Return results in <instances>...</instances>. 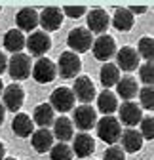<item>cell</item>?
<instances>
[{
	"instance_id": "4fadbf2b",
	"label": "cell",
	"mask_w": 154,
	"mask_h": 160,
	"mask_svg": "<svg viewBox=\"0 0 154 160\" xmlns=\"http://www.w3.org/2000/svg\"><path fill=\"white\" fill-rule=\"evenodd\" d=\"M110 25V17L103 8H93L88 13V31L89 32H97V34H105V31Z\"/></svg>"
},
{
	"instance_id": "4dcf8cb0",
	"label": "cell",
	"mask_w": 154,
	"mask_h": 160,
	"mask_svg": "<svg viewBox=\"0 0 154 160\" xmlns=\"http://www.w3.org/2000/svg\"><path fill=\"white\" fill-rule=\"evenodd\" d=\"M139 124H141V132H139L141 137L152 141V137H154V118L152 116H143Z\"/></svg>"
},
{
	"instance_id": "cb8c5ba5",
	"label": "cell",
	"mask_w": 154,
	"mask_h": 160,
	"mask_svg": "<svg viewBox=\"0 0 154 160\" xmlns=\"http://www.w3.org/2000/svg\"><path fill=\"white\" fill-rule=\"evenodd\" d=\"M53 120H55V111L51 109L50 103H40L34 112H32V122L38 124L40 128H48L53 124Z\"/></svg>"
},
{
	"instance_id": "4316f807",
	"label": "cell",
	"mask_w": 154,
	"mask_h": 160,
	"mask_svg": "<svg viewBox=\"0 0 154 160\" xmlns=\"http://www.w3.org/2000/svg\"><path fill=\"white\" fill-rule=\"evenodd\" d=\"M99 80H101V84L105 86V90L116 86L118 80H120V69L114 63H105L101 67V71H99Z\"/></svg>"
},
{
	"instance_id": "277c9868",
	"label": "cell",
	"mask_w": 154,
	"mask_h": 160,
	"mask_svg": "<svg viewBox=\"0 0 154 160\" xmlns=\"http://www.w3.org/2000/svg\"><path fill=\"white\" fill-rule=\"evenodd\" d=\"M31 71H32V63L27 53H13L12 59H8V72L13 80L29 78Z\"/></svg>"
},
{
	"instance_id": "484cf974",
	"label": "cell",
	"mask_w": 154,
	"mask_h": 160,
	"mask_svg": "<svg viewBox=\"0 0 154 160\" xmlns=\"http://www.w3.org/2000/svg\"><path fill=\"white\" fill-rule=\"evenodd\" d=\"M133 23H135V17H133V13L128 10V8H116V12H114V17H112V25L116 31H131Z\"/></svg>"
},
{
	"instance_id": "836d02e7",
	"label": "cell",
	"mask_w": 154,
	"mask_h": 160,
	"mask_svg": "<svg viewBox=\"0 0 154 160\" xmlns=\"http://www.w3.org/2000/svg\"><path fill=\"white\" fill-rule=\"evenodd\" d=\"M86 6H65V8H61V12H63V15H69V17H72V19H78V17H82L84 13H86Z\"/></svg>"
},
{
	"instance_id": "30bf717a",
	"label": "cell",
	"mask_w": 154,
	"mask_h": 160,
	"mask_svg": "<svg viewBox=\"0 0 154 160\" xmlns=\"http://www.w3.org/2000/svg\"><path fill=\"white\" fill-rule=\"evenodd\" d=\"M95 124H97V111L91 105H80L74 109V126L78 130L89 132Z\"/></svg>"
},
{
	"instance_id": "f546056e",
	"label": "cell",
	"mask_w": 154,
	"mask_h": 160,
	"mask_svg": "<svg viewBox=\"0 0 154 160\" xmlns=\"http://www.w3.org/2000/svg\"><path fill=\"white\" fill-rule=\"evenodd\" d=\"M139 99H141V109L152 111L154 109V90L152 86H145L143 90H139Z\"/></svg>"
},
{
	"instance_id": "83f0119b",
	"label": "cell",
	"mask_w": 154,
	"mask_h": 160,
	"mask_svg": "<svg viewBox=\"0 0 154 160\" xmlns=\"http://www.w3.org/2000/svg\"><path fill=\"white\" fill-rule=\"evenodd\" d=\"M72 149L67 143H57L50 149V160H72Z\"/></svg>"
},
{
	"instance_id": "5b68a950",
	"label": "cell",
	"mask_w": 154,
	"mask_h": 160,
	"mask_svg": "<svg viewBox=\"0 0 154 160\" xmlns=\"http://www.w3.org/2000/svg\"><path fill=\"white\" fill-rule=\"evenodd\" d=\"M31 74H32V78L36 80L38 84H50V82H53L55 76H57V67H55V63L51 61V59L40 57L32 65Z\"/></svg>"
},
{
	"instance_id": "1f68e13d",
	"label": "cell",
	"mask_w": 154,
	"mask_h": 160,
	"mask_svg": "<svg viewBox=\"0 0 154 160\" xmlns=\"http://www.w3.org/2000/svg\"><path fill=\"white\" fill-rule=\"evenodd\" d=\"M139 76L145 82V86H152V82H154V65H152V61H147L145 65L139 67Z\"/></svg>"
},
{
	"instance_id": "e0dca14e",
	"label": "cell",
	"mask_w": 154,
	"mask_h": 160,
	"mask_svg": "<svg viewBox=\"0 0 154 160\" xmlns=\"http://www.w3.org/2000/svg\"><path fill=\"white\" fill-rule=\"evenodd\" d=\"M53 139L55 137H53V133L48 128H38L31 135V143H32V149L36 152L44 154V152H50V149L53 147Z\"/></svg>"
},
{
	"instance_id": "d6a6232c",
	"label": "cell",
	"mask_w": 154,
	"mask_h": 160,
	"mask_svg": "<svg viewBox=\"0 0 154 160\" xmlns=\"http://www.w3.org/2000/svg\"><path fill=\"white\" fill-rule=\"evenodd\" d=\"M103 160H126V152L122 151V147L110 145V147L105 151V156H103Z\"/></svg>"
},
{
	"instance_id": "9c48e42d",
	"label": "cell",
	"mask_w": 154,
	"mask_h": 160,
	"mask_svg": "<svg viewBox=\"0 0 154 160\" xmlns=\"http://www.w3.org/2000/svg\"><path fill=\"white\" fill-rule=\"evenodd\" d=\"M2 105L4 109L12 111V112H17L19 109L23 107V101H25V90L19 86V84H10L4 88L2 92Z\"/></svg>"
},
{
	"instance_id": "ffe728a7",
	"label": "cell",
	"mask_w": 154,
	"mask_h": 160,
	"mask_svg": "<svg viewBox=\"0 0 154 160\" xmlns=\"http://www.w3.org/2000/svg\"><path fill=\"white\" fill-rule=\"evenodd\" d=\"M12 130L17 137H29L32 135L34 132V122H32V118L25 112H17L13 116V122H12Z\"/></svg>"
},
{
	"instance_id": "2e32d148",
	"label": "cell",
	"mask_w": 154,
	"mask_h": 160,
	"mask_svg": "<svg viewBox=\"0 0 154 160\" xmlns=\"http://www.w3.org/2000/svg\"><path fill=\"white\" fill-rule=\"evenodd\" d=\"M72 139H74V143L70 147L72 154H76L78 158H88L89 154H93V151H95V139L89 133L82 132L78 135H74Z\"/></svg>"
},
{
	"instance_id": "ac0fdd59",
	"label": "cell",
	"mask_w": 154,
	"mask_h": 160,
	"mask_svg": "<svg viewBox=\"0 0 154 160\" xmlns=\"http://www.w3.org/2000/svg\"><path fill=\"white\" fill-rule=\"evenodd\" d=\"M53 137L59 139V143H67L74 137V126L72 120L67 116H59L57 120H53Z\"/></svg>"
},
{
	"instance_id": "603a6c76",
	"label": "cell",
	"mask_w": 154,
	"mask_h": 160,
	"mask_svg": "<svg viewBox=\"0 0 154 160\" xmlns=\"http://www.w3.org/2000/svg\"><path fill=\"white\" fill-rule=\"evenodd\" d=\"M25 42H27V38L19 29H10L4 34V48L12 53H21V50L25 48Z\"/></svg>"
},
{
	"instance_id": "5bb4252c",
	"label": "cell",
	"mask_w": 154,
	"mask_h": 160,
	"mask_svg": "<svg viewBox=\"0 0 154 160\" xmlns=\"http://www.w3.org/2000/svg\"><path fill=\"white\" fill-rule=\"evenodd\" d=\"M141 118H143V109L139 105H135L133 101H124L120 105V120L118 122L126 124L128 128H133L141 122Z\"/></svg>"
},
{
	"instance_id": "f35d334b",
	"label": "cell",
	"mask_w": 154,
	"mask_h": 160,
	"mask_svg": "<svg viewBox=\"0 0 154 160\" xmlns=\"http://www.w3.org/2000/svg\"><path fill=\"white\" fill-rule=\"evenodd\" d=\"M2 92H4V84H2V80H0V95H2Z\"/></svg>"
},
{
	"instance_id": "d4e9b609",
	"label": "cell",
	"mask_w": 154,
	"mask_h": 160,
	"mask_svg": "<svg viewBox=\"0 0 154 160\" xmlns=\"http://www.w3.org/2000/svg\"><path fill=\"white\" fill-rule=\"evenodd\" d=\"M116 92H118V95L124 99V101H131V99L139 93V84H137V80L133 76H124V78L118 80Z\"/></svg>"
},
{
	"instance_id": "f1b7e54d",
	"label": "cell",
	"mask_w": 154,
	"mask_h": 160,
	"mask_svg": "<svg viewBox=\"0 0 154 160\" xmlns=\"http://www.w3.org/2000/svg\"><path fill=\"white\" fill-rule=\"evenodd\" d=\"M137 53L139 57L147 59V61H152V57H154V40L150 36H143L139 40V44H137Z\"/></svg>"
},
{
	"instance_id": "d590c367",
	"label": "cell",
	"mask_w": 154,
	"mask_h": 160,
	"mask_svg": "<svg viewBox=\"0 0 154 160\" xmlns=\"http://www.w3.org/2000/svg\"><path fill=\"white\" fill-rule=\"evenodd\" d=\"M131 13H145L147 12V6H129L128 8Z\"/></svg>"
},
{
	"instance_id": "8d00e7d4",
	"label": "cell",
	"mask_w": 154,
	"mask_h": 160,
	"mask_svg": "<svg viewBox=\"0 0 154 160\" xmlns=\"http://www.w3.org/2000/svg\"><path fill=\"white\" fill-rule=\"evenodd\" d=\"M4 116H6V109H4L2 103H0V126H2V122H4Z\"/></svg>"
},
{
	"instance_id": "7402d4cb",
	"label": "cell",
	"mask_w": 154,
	"mask_h": 160,
	"mask_svg": "<svg viewBox=\"0 0 154 160\" xmlns=\"http://www.w3.org/2000/svg\"><path fill=\"white\" fill-rule=\"evenodd\" d=\"M97 109L103 112V116H110L112 112L118 111V97L110 90H103L97 95Z\"/></svg>"
},
{
	"instance_id": "e575fe53",
	"label": "cell",
	"mask_w": 154,
	"mask_h": 160,
	"mask_svg": "<svg viewBox=\"0 0 154 160\" xmlns=\"http://www.w3.org/2000/svg\"><path fill=\"white\" fill-rule=\"evenodd\" d=\"M8 71V57L4 55V52H0V74Z\"/></svg>"
},
{
	"instance_id": "7a4b0ae2",
	"label": "cell",
	"mask_w": 154,
	"mask_h": 160,
	"mask_svg": "<svg viewBox=\"0 0 154 160\" xmlns=\"http://www.w3.org/2000/svg\"><path fill=\"white\" fill-rule=\"evenodd\" d=\"M67 44H69L70 52H74V53H84V52H88V50L91 48L93 36H91V32H89L88 29L76 27V29H72V31L69 32Z\"/></svg>"
},
{
	"instance_id": "52a82bcc",
	"label": "cell",
	"mask_w": 154,
	"mask_h": 160,
	"mask_svg": "<svg viewBox=\"0 0 154 160\" xmlns=\"http://www.w3.org/2000/svg\"><path fill=\"white\" fill-rule=\"evenodd\" d=\"M50 105L53 111H59V112H69L74 109V93L70 88H55L50 95Z\"/></svg>"
},
{
	"instance_id": "9a60e30c",
	"label": "cell",
	"mask_w": 154,
	"mask_h": 160,
	"mask_svg": "<svg viewBox=\"0 0 154 160\" xmlns=\"http://www.w3.org/2000/svg\"><path fill=\"white\" fill-rule=\"evenodd\" d=\"M116 61H118V65H116L118 69L131 72L139 67V53L135 52V48L124 46V48H120V52H116Z\"/></svg>"
},
{
	"instance_id": "8fae6325",
	"label": "cell",
	"mask_w": 154,
	"mask_h": 160,
	"mask_svg": "<svg viewBox=\"0 0 154 160\" xmlns=\"http://www.w3.org/2000/svg\"><path fill=\"white\" fill-rule=\"evenodd\" d=\"M72 93H74V97L78 99V101H82V105H89L95 99V95H97L95 86H93L89 76H78V78H76L74 80Z\"/></svg>"
},
{
	"instance_id": "74e56055",
	"label": "cell",
	"mask_w": 154,
	"mask_h": 160,
	"mask_svg": "<svg viewBox=\"0 0 154 160\" xmlns=\"http://www.w3.org/2000/svg\"><path fill=\"white\" fill-rule=\"evenodd\" d=\"M6 158V147H4V143L0 141V160H4Z\"/></svg>"
},
{
	"instance_id": "7c38bea8",
	"label": "cell",
	"mask_w": 154,
	"mask_h": 160,
	"mask_svg": "<svg viewBox=\"0 0 154 160\" xmlns=\"http://www.w3.org/2000/svg\"><path fill=\"white\" fill-rule=\"evenodd\" d=\"M63 12L57 6H48L44 8L42 13H38V25H42L44 32L46 31H57L63 25Z\"/></svg>"
},
{
	"instance_id": "ba28073f",
	"label": "cell",
	"mask_w": 154,
	"mask_h": 160,
	"mask_svg": "<svg viewBox=\"0 0 154 160\" xmlns=\"http://www.w3.org/2000/svg\"><path fill=\"white\" fill-rule=\"evenodd\" d=\"M91 50H93L95 59H99V61H108L112 55H116V42H114V38L110 34L105 32V34H99L93 40Z\"/></svg>"
},
{
	"instance_id": "6da1fadb",
	"label": "cell",
	"mask_w": 154,
	"mask_h": 160,
	"mask_svg": "<svg viewBox=\"0 0 154 160\" xmlns=\"http://www.w3.org/2000/svg\"><path fill=\"white\" fill-rule=\"evenodd\" d=\"M97 135L101 141L108 143V145H116L120 141V135H122V128H120V122L118 118H114L112 114L110 116H103L101 120H97Z\"/></svg>"
},
{
	"instance_id": "8992f818",
	"label": "cell",
	"mask_w": 154,
	"mask_h": 160,
	"mask_svg": "<svg viewBox=\"0 0 154 160\" xmlns=\"http://www.w3.org/2000/svg\"><path fill=\"white\" fill-rule=\"evenodd\" d=\"M25 46L29 48V53L31 55H36V57H44V53H48L51 50V38L48 32L44 31H34L29 34Z\"/></svg>"
},
{
	"instance_id": "3957f363",
	"label": "cell",
	"mask_w": 154,
	"mask_h": 160,
	"mask_svg": "<svg viewBox=\"0 0 154 160\" xmlns=\"http://www.w3.org/2000/svg\"><path fill=\"white\" fill-rule=\"evenodd\" d=\"M55 67H57L59 76H63V78H74V76H78V72L82 71V61H80L78 53H74V52H63L59 55V63H57Z\"/></svg>"
},
{
	"instance_id": "ab89813d",
	"label": "cell",
	"mask_w": 154,
	"mask_h": 160,
	"mask_svg": "<svg viewBox=\"0 0 154 160\" xmlns=\"http://www.w3.org/2000/svg\"><path fill=\"white\" fill-rule=\"evenodd\" d=\"M4 160H17V158H13V156H10V158H4Z\"/></svg>"
},
{
	"instance_id": "d6986e66",
	"label": "cell",
	"mask_w": 154,
	"mask_h": 160,
	"mask_svg": "<svg viewBox=\"0 0 154 160\" xmlns=\"http://www.w3.org/2000/svg\"><path fill=\"white\" fill-rule=\"evenodd\" d=\"M15 23L19 27V31H34L38 27V12L34 8H23L19 10L15 15Z\"/></svg>"
},
{
	"instance_id": "44dd1931",
	"label": "cell",
	"mask_w": 154,
	"mask_h": 160,
	"mask_svg": "<svg viewBox=\"0 0 154 160\" xmlns=\"http://www.w3.org/2000/svg\"><path fill=\"white\" fill-rule=\"evenodd\" d=\"M122 139V151L124 152H139L141 147H143V137L137 130H133V128H128L122 132L120 135Z\"/></svg>"
}]
</instances>
